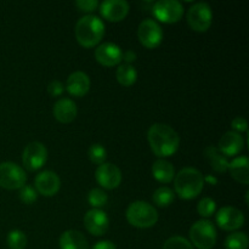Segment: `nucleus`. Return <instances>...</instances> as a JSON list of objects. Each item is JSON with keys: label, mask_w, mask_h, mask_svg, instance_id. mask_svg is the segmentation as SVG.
Returning a JSON list of instances; mask_svg holds the SVG:
<instances>
[{"label": "nucleus", "mask_w": 249, "mask_h": 249, "mask_svg": "<svg viewBox=\"0 0 249 249\" xmlns=\"http://www.w3.org/2000/svg\"><path fill=\"white\" fill-rule=\"evenodd\" d=\"M147 139L152 152L160 160L170 157L179 150V135L172 126L167 124L156 123L151 125L148 129Z\"/></svg>", "instance_id": "nucleus-1"}, {"label": "nucleus", "mask_w": 249, "mask_h": 249, "mask_svg": "<svg viewBox=\"0 0 249 249\" xmlns=\"http://www.w3.org/2000/svg\"><path fill=\"white\" fill-rule=\"evenodd\" d=\"M204 177L196 168H184L174 178V187L178 196L182 199H194L202 192Z\"/></svg>", "instance_id": "nucleus-2"}, {"label": "nucleus", "mask_w": 249, "mask_h": 249, "mask_svg": "<svg viewBox=\"0 0 249 249\" xmlns=\"http://www.w3.org/2000/svg\"><path fill=\"white\" fill-rule=\"evenodd\" d=\"M74 34L83 48H94L104 38L105 24L95 15H87L77 22Z\"/></svg>", "instance_id": "nucleus-3"}, {"label": "nucleus", "mask_w": 249, "mask_h": 249, "mask_svg": "<svg viewBox=\"0 0 249 249\" xmlns=\"http://www.w3.org/2000/svg\"><path fill=\"white\" fill-rule=\"evenodd\" d=\"M126 220L138 229L152 228L158 221V213L155 207L145 201L133 202L126 209Z\"/></svg>", "instance_id": "nucleus-4"}, {"label": "nucleus", "mask_w": 249, "mask_h": 249, "mask_svg": "<svg viewBox=\"0 0 249 249\" xmlns=\"http://www.w3.org/2000/svg\"><path fill=\"white\" fill-rule=\"evenodd\" d=\"M191 245L198 249H212L216 243V229L209 220H198L190 229Z\"/></svg>", "instance_id": "nucleus-5"}, {"label": "nucleus", "mask_w": 249, "mask_h": 249, "mask_svg": "<svg viewBox=\"0 0 249 249\" xmlns=\"http://www.w3.org/2000/svg\"><path fill=\"white\" fill-rule=\"evenodd\" d=\"M187 23L195 32H207L213 22V12L211 6L206 2H196L187 11Z\"/></svg>", "instance_id": "nucleus-6"}, {"label": "nucleus", "mask_w": 249, "mask_h": 249, "mask_svg": "<svg viewBox=\"0 0 249 249\" xmlns=\"http://www.w3.org/2000/svg\"><path fill=\"white\" fill-rule=\"evenodd\" d=\"M27 175L23 168L12 162L0 163V186L6 190L21 189L26 185Z\"/></svg>", "instance_id": "nucleus-7"}, {"label": "nucleus", "mask_w": 249, "mask_h": 249, "mask_svg": "<svg viewBox=\"0 0 249 249\" xmlns=\"http://www.w3.org/2000/svg\"><path fill=\"white\" fill-rule=\"evenodd\" d=\"M152 14L163 23H177L184 15V6L178 0H160L153 5Z\"/></svg>", "instance_id": "nucleus-8"}, {"label": "nucleus", "mask_w": 249, "mask_h": 249, "mask_svg": "<svg viewBox=\"0 0 249 249\" xmlns=\"http://www.w3.org/2000/svg\"><path fill=\"white\" fill-rule=\"evenodd\" d=\"M48 160V150L45 145L39 141L28 143L22 153V163L29 172H36L43 168Z\"/></svg>", "instance_id": "nucleus-9"}, {"label": "nucleus", "mask_w": 249, "mask_h": 249, "mask_svg": "<svg viewBox=\"0 0 249 249\" xmlns=\"http://www.w3.org/2000/svg\"><path fill=\"white\" fill-rule=\"evenodd\" d=\"M138 36L140 43L147 49H156L163 40V31L155 19L146 18L139 24Z\"/></svg>", "instance_id": "nucleus-10"}, {"label": "nucleus", "mask_w": 249, "mask_h": 249, "mask_svg": "<svg viewBox=\"0 0 249 249\" xmlns=\"http://www.w3.org/2000/svg\"><path fill=\"white\" fill-rule=\"evenodd\" d=\"M245 215L235 207H223L216 213V224L225 231L238 230L245 225Z\"/></svg>", "instance_id": "nucleus-11"}, {"label": "nucleus", "mask_w": 249, "mask_h": 249, "mask_svg": "<svg viewBox=\"0 0 249 249\" xmlns=\"http://www.w3.org/2000/svg\"><path fill=\"white\" fill-rule=\"evenodd\" d=\"M95 178L100 186L106 190H113L121 185L122 172L116 164L105 162L104 164L99 165L95 173Z\"/></svg>", "instance_id": "nucleus-12"}, {"label": "nucleus", "mask_w": 249, "mask_h": 249, "mask_svg": "<svg viewBox=\"0 0 249 249\" xmlns=\"http://www.w3.org/2000/svg\"><path fill=\"white\" fill-rule=\"evenodd\" d=\"M36 191L44 197H53L60 191L61 180L55 172L45 170L38 174L34 179Z\"/></svg>", "instance_id": "nucleus-13"}, {"label": "nucleus", "mask_w": 249, "mask_h": 249, "mask_svg": "<svg viewBox=\"0 0 249 249\" xmlns=\"http://www.w3.org/2000/svg\"><path fill=\"white\" fill-rule=\"evenodd\" d=\"M100 14L105 19L109 22L123 21L129 14V2L125 0H106L101 2Z\"/></svg>", "instance_id": "nucleus-14"}, {"label": "nucleus", "mask_w": 249, "mask_h": 249, "mask_svg": "<svg viewBox=\"0 0 249 249\" xmlns=\"http://www.w3.org/2000/svg\"><path fill=\"white\" fill-rule=\"evenodd\" d=\"M95 58L105 67H113L123 60V51L117 44L104 43L95 50Z\"/></svg>", "instance_id": "nucleus-15"}, {"label": "nucleus", "mask_w": 249, "mask_h": 249, "mask_svg": "<svg viewBox=\"0 0 249 249\" xmlns=\"http://www.w3.org/2000/svg\"><path fill=\"white\" fill-rule=\"evenodd\" d=\"M84 225L88 232L94 236H102L109 228V219L101 209H91L84 216Z\"/></svg>", "instance_id": "nucleus-16"}, {"label": "nucleus", "mask_w": 249, "mask_h": 249, "mask_svg": "<svg viewBox=\"0 0 249 249\" xmlns=\"http://www.w3.org/2000/svg\"><path fill=\"white\" fill-rule=\"evenodd\" d=\"M243 147H245V140L241 134L236 133V131H228L219 140L218 150L225 157H233L242 152Z\"/></svg>", "instance_id": "nucleus-17"}, {"label": "nucleus", "mask_w": 249, "mask_h": 249, "mask_svg": "<svg viewBox=\"0 0 249 249\" xmlns=\"http://www.w3.org/2000/svg\"><path fill=\"white\" fill-rule=\"evenodd\" d=\"M90 84L91 83H90L89 75L82 71H77L68 77L65 89L72 96L83 97L89 92Z\"/></svg>", "instance_id": "nucleus-18"}, {"label": "nucleus", "mask_w": 249, "mask_h": 249, "mask_svg": "<svg viewBox=\"0 0 249 249\" xmlns=\"http://www.w3.org/2000/svg\"><path fill=\"white\" fill-rule=\"evenodd\" d=\"M77 105L71 99H60L55 102L53 108V117L60 123H72L77 117Z\"/></svg>", "instance_id": "nucleus-19"}, {"label": "nucleus", "mask_w": 249, "mask_h": 249, "mask_svg": "<svg viewBox=\"0 0 249 249\" xmlns=\"http://www.w3.org/2000/svg\"><path fill=\"white\" fill-rule=\"evenodd\" d=\"M60 249H89V243L80 231L67 230L60 237Z\"/></svg>", "instance_id": "nucleus-20"}, {"label": "nucleus", "mask_w": 249, "mask_h": 249, "mask_svg": "<svg viewBox=\"0 0 249 249\" xmlns=\"http://www.w3.org/2000/svg\"><path fill=\"white\" fill-rule=\"evenodd\" d=\"M229 170L233 179L242 185L249 184V160L246 156L235 158L229 164Z\"/></svg>", "instance_id": "nucleus-21"}, {"label": "nucleus", "mask_w": 249, "mask_h": 249, "mask_svg": "<svg viewBox=\"0 0 249 249\" xmlns=\"http://www.w3.org/2000/svg\"><path fill=\"white\" fill-rule=\"evenodd\" d=\"M204 157H206L207 162L211 164V167L213 168L214 172L223 174L229 170L230 162L228 160V157H225L215 146H208L204 150Z\"/></svg>", "instance_id": "nucleus-22"}, {"label": "nucleus", "mask_w": 249, "mask_h": 249, "mask_svg": "<svg viewBox=\"0 0 249 249\" xmlns=\"http://www.w3.org/2000/svg\"><path fill=\"white\" fill-rule=\"evenodd\" d=\"M152 175L157 181L169 184L175 178V169L170 162L165 160H157L152 165Z\"/></svg>", "instance_id": "nucleus-23"}, {"label": "nucleus", "mask_w": 249, "mask_h": 249, "mask_svg": "<svg viewBox=\"0 0 249 249\" xmlns=\"http://www.w3.org/2000/svg\"><path fill=\"white\" fill-rule=\"evenodd\" d=\"M117 80L123 87H131L135 84L136 79H138V72H136L135 67L131 65H121L117 70Z\"/></svg>", "instance_id": "nucleus-24"}, {"label": "nucleus", "mask_w": 249, "mask_h": 249, "mask_svg": "<svg viewBox=\"0 0 249 249\" xmlns=\"http://www.w3.org/2000/svg\"><path fill=\"white\" fill-rule=\"evenodd\" d=\"M175 194L172 189L167 186L158 187L153 194V203L158 207H168L174 202Z\"/></svg>", "instance_id": "nucleus-25"}, {"label": "nucleus", "mask_w": 249, "mask_h": 249, "mask_svg": "<svg viewBox=\"0 0 249 249\" xmlns=\"http://www.w3.org/2000/svg\"><path fill=\"white\" fill-rule=\"evenodd\" d=\"M225 249H248L249 240L245 232H233L226 237Z\"/></svg>", "instance_id": "nucleus-26"}, {"label": "nucleus", "mask_w": 249, "mask_h": 249, "mask_svg": "<svg viewBox=\"0 0 249 249\" xmlns=\"http://www.w3.org/2000/svg\"><path fill=\"white\" fill-rule=\"evenodd\" d=\"M6 242L10 249H24L27 246V236L21 230H12L7 235Z\"/></svg>", "instance_id": "nucleus-27"}, {"label": "nucleus", "mask_w": 249, "mask_h": 249, "mask_svg": "<svg viewBox=\"0 0 249 249\" xmlns=\"http://www.w3.org/2000/svg\"><path fill=\"white\" fill-rule=\"evenodd\" d=\"M108 201L107 194L101 189H92L88 195V202L94 209H100L105 206Z\"/></svg>", "instance_id": "nucleus-28"}, {"label": "nucleus", "mask_w": 249, "mask_h": 249, "mask_svg": "<svg viewBox=\"0 0 249 249\" xmlns=\"http://www.w3.org/2000/svg\"><path fill=\"white\" fill-rule=\"evenodd\" d=\"M88 155H89L90 160H91L92 163L101 165L104 164L105 160H106L107 151L106 148L102 145H100V143H94V145L90 146Z\"/></svg>", "instance_id": "nucleus-29"}, {"label": "nucleus", "mask_w": 249, "mask_h": 249, "mask_svg": "<svg viewBox=\"0 0 249 249\" xmlns=\"http://www.w3.org/2000/svg\"><path fill=\"white\" fill-rule=\"evenodd\" d=\"M216 211V204L214 202V199L206 197V198H202L199 201L198 206H197V212L203 218H209V216L213 215Z\"/></svg>", "instance_id": "nucleus-30"}, {"label": "nucleus", "mask_w": 249, "mask_h": 249, "mask_svg": "<svg viewBox=\"0 0 249 249\" xmlns=\"http://www.w3.org/2000/svg\"><path fill=\"white\" fill-rule=\"evenodd\" d=\"M163 249H194V246L182 236H174L165 241Z\"/></svg>", "instance_id": "nucleus-31"}, {"label": "nucleus", "mask_w": 249, "mask_h": 249, "mask_svg": "<svg viewBox=\"0 0 249 249\" xmlns=\"http://www.w3.org/2000/svg\"><path fill=\"white\" fill-rule=\"evenodd\" d=\"M38 198V192L36 189L28 185H24L23 187L19 189V199L26 204H32L36 201Z\"/></svg>", "instance_id": "nucleus-32"}, {"label": "nucleus", "mask_w": 249, "mask_h": 249, "mask_svg": "<svg viewBox=\"0 0 249 249\" xmlns=\"http://www.w3.org/2000/svg\"><path fill=\"white\" fill-rule=\"evenodd\" d=\"M99 1L97 0H78L75 1V6L84 12H92L99 7Z\"/></svg>", "instance_id": "nucleus-33"}, {"label": "nucleus", "mask_w": 249, "mask_h": 249, "mask_svg": "<svg viewBox=\"0 0 249 249\" xmlns=\"http://www.w3.org/2000/svg\"><path fill=\"white\" fill-rule=\"evenodd\" d=\"M65 91V85L60 82V80H53L49 83L48 85V92L53 97L61 96Z\"/></svg>", "instance_id": "nucleus-34"}, {"label": "nucleus", "mask_w": 249, "mask_h": 249, "mask_svg": "<svg viewBox=\"0 0 249 249\" xmlns=\"http://www.w3.org/2000/svg\"><path fill=\"white\" fill-rule=\"evenodd\" d=\"M231 126H232V129L236 131V133L241 134L247 131L248 123L243 117H236V118L232 121V123H231Z\"/></svg>", "instance_id": "nucleus-35"}, {"label": "nucleus", "mask_w": 249, "mask_h": 249, "mask_svg": "<svg viewBox=\"0 0 249 249\" xmlns=\"http://www.w3.org/2000/svg\"><path fill=\"white\" fill-rule=\"evenodd\" d=\"M91 249H117V247L111 241H100Z\"/></svg>", "instance_id": "nucleus-36"}, {"label": "nucleus", "mask_w": 249, "mask_h": 249, "mask_svg": "<svg viewBox=\"0 0 249 249\" xmlns=\"http://www.w3.org/2000/svg\"><path fill=\"white\" fill-rule=\"evenodd\" d=\"M123 60L125 61L126 65H130L131 62L136 60V53L131 50L125 51V53H123Z\"/></svg>", "instance_id": "nucleus-37"}, {"label": "nucleus", "mask_w": 249, "mask_h": 249, "mask_svg": "<svg viewBox=\"0 0 249 249\" xmlns=\"http://www.w3.org/2000/svg\"><path fill=\"white\" fill-rule=\"evenodd\" d=\"M204 182H209L211 185H216L218 184V179L212 177V175H207V177L204 178Z\"/></svg>", "instance_id": "nucleus-38"}]
</instances>
